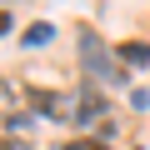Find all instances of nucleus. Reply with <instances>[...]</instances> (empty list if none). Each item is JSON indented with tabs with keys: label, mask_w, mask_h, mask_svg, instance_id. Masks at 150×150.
Returning <instances> with one entry per match:
<instances>
[{
	"label": "nucleus",
	"mask_w": 150,
	"mask_h": 150,
	"mask_svg": "<svg viewBox=\"0 0 150 150\" xmlns=\"http://www.w3.org/2000/svg\"><path fill=\"white\" fill-rule=\"evenodd\" d=\"M80 50H85V70H90V75H100V80H115V75H120V65H110V60H105L110 50L100 45V35H95V30H80Z\"/></svg>",
	"instance_id": "nucleus-1"
},
{
	"label": "nucleus",
	"mask_w": 150,
	"mask_h": 150,
	"mask_svg": "<svg viewBox=\"0 0 150 150\" xmlns=\"http://www.w3.org/2000/svg\"><path fill=\"white\" fill-rule=\"evenodd\" d=\"M70 100H75V120H80V125H85V120H95V115L105 110V100H100L95 90H75Z\"/></svg>",
	"instance_id": "nucleus-2"
},
{
	"label": "nucleus",
	"mask_w": 150,
	"mask_h": 150,
	"mask_svg": "<svg viewBox=\"0 0 150 150\" xmlns=\"http://www.w3.org/2000/svg\"><path fill=\"white\" fill-rule=\"evenodd\" d=\"M120 65H150V45H140V40L120 45Z\"/></svg>",
	"instance_id": "nucleus-3"
},
{
	"label": "nucleus",
	"mask_w": 150,
	"mask_h": 150,
	"mask_svg": "<svg viewBox=\"0 0 150 150\" xmlns=\"http://www.w3.org/2000/svg\"><path fill=\"white\" fill-rule=\"evenodd\" d=\"M45 40H50V25H30L25 30V45H45Z\"/></svg>",
	"instance_id": "nucleus-4"
},
{
	"label": "nucleus",
	"mask_w": 150,
	"mask_h": 150,
	"mask_svg": "<svg viewBox=\"0 0 150 150\" xmlns=\"http://www.w3.org/2000/svg\"><path fill=\"white\" fill-rule=\"evenodd\" d=\"M65 150H105V145H95V140H70Z\"/></svg>",
	"instance_id": "nucleus-5"
},
{
	"label": "nucleus",
	"mask_w": 150,
	"mask_h": 150,
	"mask_svg": "<svg viewBox=\"0 0 150 150\" xmlns=\"http://www.w3.org/2000/svg\"><path fill=\"white\" fill-rule=\"evenodd\" d=\"M5 30H10V15H5V10H0V35H5Z\"/></svg>",
	"instance_id": "nucleus-6"
}]
</instances>
